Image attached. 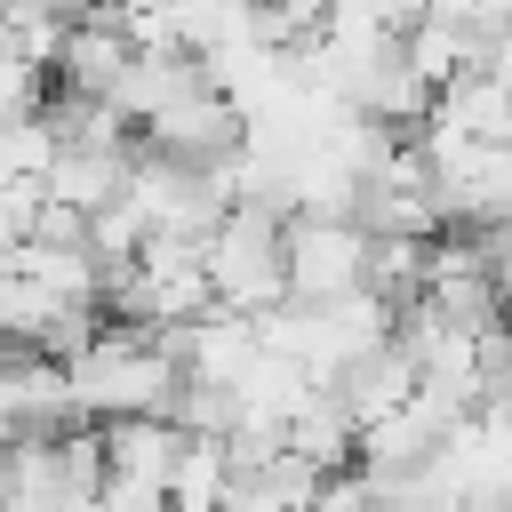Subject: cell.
Listing matches in <instances>:
<instances>
[{
  "label": "cell",
  "instance_id": "1",
  "mask_svg": "<svg viewBox=\"0 0 512 512\" xmlns=\"http://www.w3.org/2000/svg\"><path fill=\"white\" fill-rule=\"evenodd\" d=\"M208 280L224 312L264 320L272 304H288V216L272 208H232L208 232Z\"/></svg>",
  "mask_w": 512,
  "mask_h": 512
},
{
  "label": "cell",
  "instance_id": "2",
  "mask_svg": "<svg viewBox=\"0 0 512 512\" xmlns=\"http://www.w3.org/2000/svg\"><path fill=\"white\" fill-rule=\"evenodd\" d=\"M368 264H376V232L328 224V216L288 224V296L296 304H336V296L368 288Z\"/></svg>",
  "mask_w": 512,
  "mask_h": 512
},
{
  "label": "cell",
  "instance_id": "3",
  "mask_svg": "<svg viewBox=\"0 0 512 512\" xmlns=\"http://www.w3.org/2000/svg\"><path fill=\"white\" fill-rule=\"evenodd\" d=\"M0 408H8V440H64V432L88 424L80 392H72V368L48 360V352H8Z\"/></svg>",
  "mask_w": 512,
  "mask_h": 512
},
{
  "label": "cell",
  "instance_id": "4",
  "mask_svg": "<svg viewBox=\"0 0 512 512\" xmlns=\"http://www.w3.org/2000/svg\"><path fill=\"white\" fill-rule=\"evenodd\" d=\"M328 384L344 392V408H352V416H360V432H368V424L400 416V408H408V400L424 392V368H416V352H408V344L392 336L384 352L352 360V368H344V376H328Z\"/></svg>",
  "mask_w": 512,
  "mask_h": 512
},
{
  "label": "cell",
  "instance_id": "5",
  "mask_svg": "<svg viewBox=\"0 0 512 512\" xmlns=\"http://www.w3.org/2000/svg\"><path fill=\"white\" fill-rule=\"evenodd\" d=\"M232 448L224 440H192L184 456H176V480H168V504L176 512H224V496H232Z\"/></svg>",
  "mask_w": 512,
  "mask_h": 512
}]
</instances>
